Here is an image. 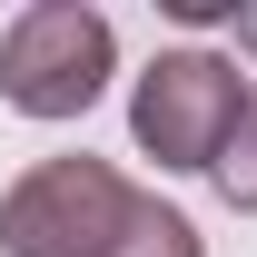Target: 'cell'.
Segmentation results:
<instances>
[{
	"instance_id": "obj_1",
	"label": "cell",
	"mask_w": 257,
	"mask_h": 257,
	"mask_svg": "<svg viewBox=\"0 0 257 257\" xmlns=\"http://www.w3.org/2000/svg\"><path fill=\"white\" fill-rule=\"evenodd\" d=\"M139 198L109 159H89V149H69V159H40L10 178V198H0V257H109L128 237V218H139Z\"/></svg>"
},
{
	"instance_id": "obj_2",
	"label": "cell",
	"mask_w": 257,
	"mask_h": 257,
	"mask_svg": "<svg viewBox=\"0 0 257 257\" xmlns=\"http://www.w3.org/2000/svg\"><path fill=\"white\" fill-rule=\"evenodd\" d=\"M119 69V40L89 0H30L0 30V99L20 119H79Z\"/></svg>"
},
{
	"instance_id": "obj_3",
	"label": "cell",
	"mask_w": 257,
	"mask_h": 257,
	"mask_svg": "<svg viewBox=\"0 0 257 257\" xmlns=\"http://www.w3.org/2000/svg\"><path fill=\"white\" fill-rule=\"evenodd\" d=\"M237 119H247V79L218 50H159L128 89V139L159 168H218Z\"/></svg>"
},
{
	"instance_id": "obj_4",
	"label": "cell",
	"mask_w": 257,
	"mask_h": 257,
	"mask_svg": "<svg viewBox=\"0 0 257 257\" xmlns=\"http://www.w3.org/2000/svg\"><path fill=\"white\" fill-rule=\"evenodd\" d=\"M109 257H208V247H198V227L178 218V208H159V198H139V218H128V237H119Z\"/></svg>"
},
{
	"instance_id": "obj_5",
	"label": "cell",
	"mask_w": 257,
	"mask_h": 257,
	"mask_svg": "<svg viewBox=\"0 0 257 257\" xmlns=\"http://www.w3.org/2000/svg\"><path fill=\"white\" fill-rule=\"evenodd\" d=\"M208 178H218L227 208H247V218H257V79H247V119H237V139H227V159L208 168Z\"/></svg>"
}]
</instances>
